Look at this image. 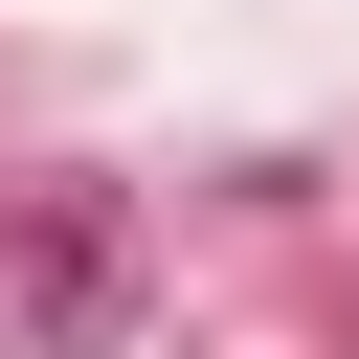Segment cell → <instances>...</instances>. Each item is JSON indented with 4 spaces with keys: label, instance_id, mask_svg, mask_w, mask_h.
I'll return each instance as SVG.
<instances>
[{
    "label": "cell",
    "instance_id": "6da1fadb",
    "mask_svg": "<svg viewBox=\"0 0 359 359\" xmlns=\"http://www.w3.org/2000/svg\"><path fill=\"white\" fill-rule=\"evenodd\" d=\"M22 314H45V337H90V314H112V202H90V180L22 224Z\"/></svg>",
    "mask_w": 359,
    "mask_h": 359
}]
</instances>
